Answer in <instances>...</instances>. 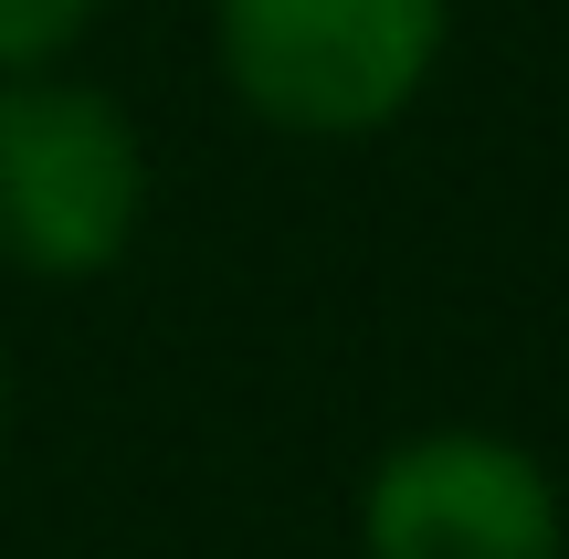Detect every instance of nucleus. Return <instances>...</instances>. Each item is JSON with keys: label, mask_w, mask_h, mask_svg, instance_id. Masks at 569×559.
<instances>
[{"label": "nucleus", "mask_w": 569, "mask_h": 559, "mask_svg": "<svg viewBox=\"0 0 569 559\" xmlns=\"http://www.w3.org/2000/svg\"><path fill=\"white\" fill-rule=\"evenodd\" d=\"M96 11H106V0H0V74H21V63H53Z\"/></svg>", "instance_id": "nucleus-4"}, {"label": "nucleus", "mask_w": 569, "mask_h": 559, "mask_svg": "<svg viewBox=\"0 0 569 559\" xmlns=\"http://www.w3.org/2000/svg\"><path fill=\"white\" fill-rule=\"evenodd\" d=\"M443 0H211L222 74L284 138H369L443 63Z\"/></svg>", "instance_id": "nucleus-2"}, {"label": "nucleus", "mask_w": 569, "mask_h": 559, "mask_svg": "<svg viewBox=\"0 0 569 559\" xmlns=\"http://www.w3.org/2000/svg\"><path fill=\"white\" fill-rule=\"evenodd\" d=\"M359 559H569V507L528 443L443 422L369 465Z\"/></svg>", "instance_id": "nucleus-3"}, {"label": "nucleus", "mask_w": 569, "mask_h": 559, "mask_svg": "<svg viewBox=\"0 0 569 559\" xmlns=\"http://www.w3.org/2000/svg\"><path fill=\"white\" fill-rule=\"evenodd\" d=\"M0 422H11V380H0Z\"/></svg>", "instance_id": "nucleus-5"}, {"label": "nucleus", "mask_w": 569, "mask_h": 559, "mask_svg": "<svg viewBox=\"0 0 569 559\" xmlns=\"http://www.w3.org/2000/svg\"><path fill=\"white\" fill-rule=\"evenodd\" d=\"M148 211V148L106 84L21 63L0 74V264L42 274V286H84V274L127 264Z\"/></svg>", "instance_id": "nucleus-1"}]
</instances>
